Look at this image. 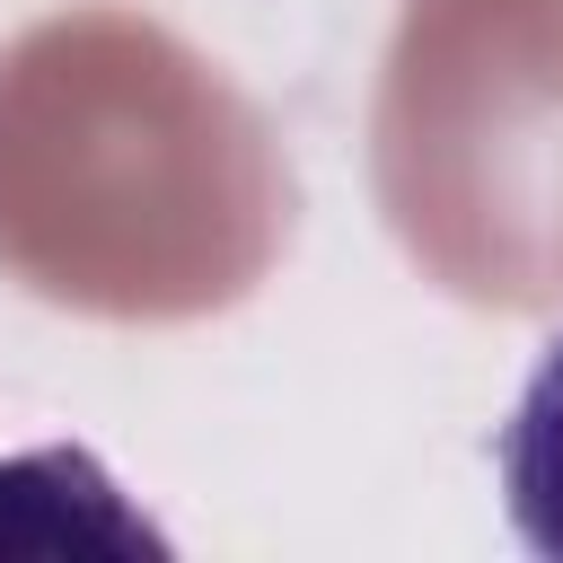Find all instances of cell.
<instances>
[{
	"label": "cell",
	"instance_id": "7a4b0ae2",
	"mask_svg": "<svg viewBox=\"0 0 563 563\" xmlns=\"http://www.w3.org/2000/svg\"><path fill=\"white\" fill-rule=\"evenodd\" d=\"M493 475H501V510H510L519 545L563 563V334L537 352V369L493 440Z\"/></svg>",
	"mask_w": 563,
	"mask_h": 563
},
{
	"label": "cell",
	"instance_id": "6da1fadb",
	"mask_svg": "<svg viewBox=\"0 0 563 563\" xmlns=\"http://www.w3.org/2000/svg\"><path fill=\"white\" fill-rule=\"evenodd\" d=\"M0 554H167L88 449L0 457Z\"/></svg>",
	"mask_w": 563,
	"mask_h": 563
}]
</instances>
